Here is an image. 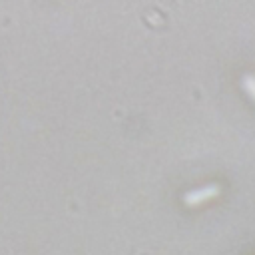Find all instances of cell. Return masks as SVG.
Listing matches in <instances>:
<instances>
[{
    "label": "cell",
    "mask_w": 255,
    "mask_h": 255,
    "mask_svg": "<svg viewBox=\"0 0 255 255\" xmlns=\"http://www.w3.org/2000/svg\"><path fill=\"white\" fill-rule=\"evenodd\" d=\"M221 191V185L219 183H205V185H199V187H193L189 191L183 193V201L187 205H195V203H201L213 195H217Z\"/></svg>",
    "instance_id": "cell-1"
},
{
    "label": "cell",
    "mask_w": 255,
    "mask_h": 255,
    "mask_svg": "<svg viewBox=\"0 0 255 255\" xmlns=\"http://www.w3.org/2000/svg\"><path fill=\"white\" fill-rule=\"evenodd\" d=\"M241 86H243V90L255 100V74H243V76H241Z\"/></svg>",
    "instance_id": "cell-2"
}]
</instances>
